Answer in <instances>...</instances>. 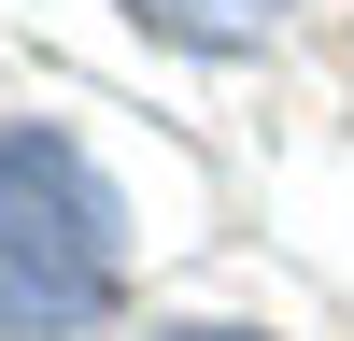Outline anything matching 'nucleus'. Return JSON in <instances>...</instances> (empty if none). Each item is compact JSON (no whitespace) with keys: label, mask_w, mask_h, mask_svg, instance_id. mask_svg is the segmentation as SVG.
Listing matches in <instances>:
<instances>
[{"label":"nucleus","mask_w":354,"mask_h":341,"mask_svg":"<svg viewBox=\"0 0 354 341\" xmlns=\"http://www.w3.org/2000/svg\"><path fill=\"white\" fill-rule=\"evenodd\" d=\"M128 284V199L71 128H0V327L57 341Z\"/></svg>","instance_id":"nucleus-1"},{"label":"nucleus","mask_w":354,"mask_h":341,"mask_svg":"<svg viewBox=\"0 0 354 341\" xmlns=\"http://www.w3.org/2000/svg\"><path fill=\"white\" fill-rule=\"evenodd\" d=\"M156 341H270V327H156Z\"/></svg>","instance_id":"nucleus-2"}]
</instances>
